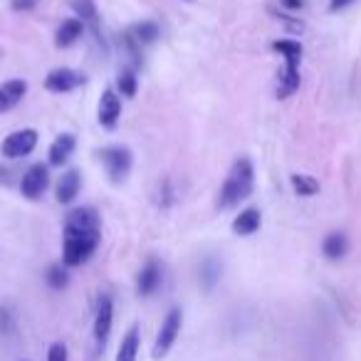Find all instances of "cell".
I'll use <instances>...</instances> for the list:
<instances>
[{"label": "cell", "instance_id": "4dcf8cb0", "mask_svg": "<svg viewBox=\"0 0 361 361\" xmlns=\"http://www.w3.org/2000/svg\"><path fill=\"white\" fill-rule=\"evenodd\" d=\"M188 3H191V0H188Z\"/></svg>", "mask_w": 361, "mask_h": 361}, {"label": "cell", "instance_id": "5b68a950", "mask_svg": "<svg viewBox=\"0 0 361 361\" xmlns=\"http://www.w3.org/2000/svg\"><path fill=\"white\" fill-rule=\"evenodd\" d=\"M99 161L104 166L106 176H109L114 183H121V180L129 176L131 164H134V156L126 146H104L99 151Z\"/></svg>", "mask_w": 361, "mask_h": 361}, {"label": "cell", "instance_id": "7a4b0ae2", "mask_svg": "<svg viewBox=\"0 0 361 361\" xmlns=\"http://www.w3.org/2000/svg\"><path fill=\"white\" fill-rule=\"evenodd\" d=\"M252 188H255V169H252V161L247 159V156H240V159L231 166L221 191H218V208H221V211L235 208L240 201L250 198Z\"/></svg>", "mask_w": 361, "mask_h": 361}, {"label": "cell", "instance_id": "2e32d148", "mask_svg": "<svg viewBox=\"0 0 361 361\" xmlns=\"http://www.w3.org/2000/svg\"><path fill=\"white\" fill-rule=\"evenodd\" d=\"M85 35V25H82L80 18H67L57 25V32H55V45L60 50H67V47L77 45L80 37Z\"/></svg>", "mask_w": 361, "mask_h": 361}, {"label": "cell", "instance_id": "484cf974", "mask_svg": "<svg viewBox=\"0 0 361 361\" xmlns=\"http://www.w3.org/2000/svg\"><path fill=\"white\" fill-rule=\"evenodd\" d=\"M70 354H67V346L62 341H55V344L47 349V361H67Z\"/></svg>", "mask_w": 361, "mask_h": 361}, {"label": "cell", "instance_id": "8fae6325", "mask_svg": "<svg viewBox=\"0 0 361 361\" xmlns=\"http://www.w3.org/2000/svg\"><path fill=\"white\" fill-rule=\"evenodd\" d=\"M121 119V99L116 90H104L99 99V109H97V121H99L104 129H114Z\"/></svg>", "mask_w": 361, "mask_h": 361}, {"label": "cell", "instance_id": "9a60e30c", "mask_svg": "<svg viewBox=\"0 0 361 361\" xmlns=\"http://www.w3.org/2000/svg\"><path fill=\"white\" fill-rule=\"evenodd\" d=\"M260 226H262V213H260V208H255V206L240 211L231 223L233 233L240 235V238H247V235H252V233H257L260 231Z\"/></svg>", "mask_w": 361, "mask_h": 361}, {"label": "cell", "instance_id": "3957f363", "mask_svg": "<svg viewBox=\"0 0 361 361\" xmlns=\"http://www.w3.org/2000/svg\"><path fill=\"white\" fill-rule=\"evenodd\" d=\"M270 47L277 52V55H282V60H285L280 82H277V97H280V99H287V97H292L297 90H300V80H302L300 62H302V55H305V47H302L300 40H292V37L275 40Z\"/></svg>", "mask_w": 361, "mask_h": 361}, {"label": "cell", "instance_id": "f546056e", "mask_svg": "<svg viewBox=\"0 0 361 361\" xmlns=\"http://www.w3.org/2000/svg\"><path fill=\"white\" fill-rule=\"evenodd\" d=\"M287 11H302L305 8V0H280Z\"/></svg>", "mask_w": 361, "mask_h": 361}, {"label": "cell", "instance_id": "f1b7e54d", "mask_svg": "<svg viewBox=\"0 0 361 361\" xmlns=\"http://www.w3.org/2000/svg\"><path fill=\"white\" fill-rule=\"evenodd\" d=\"M356 0H329V13H341L349 6H354Z\"/></svg>", "mask_w": 361, "mask_h": 361}, {"label": "cell", "instance_id": "d4e9b609", "mask_svg": "<svg viewBox=\"0 0 361 361\" xmlns=\"http://www.w3.org/2000/svg\"><path fill=\"white\" fill-rule=\"evenodd\" d=\"M121 47H124V52L131 57V65H134V67L144 65V57H141V45L134 40V37H131V32H124V35H121Z\"/></svg>", "mask_w": 361, "mask_h": 361}, {"label": "cell", "instance_id": "9c48e42d", "mask_svg": "<svg viewBox=\"0 0 361 361\" xmlns=\"http://www.w3.org/2000/svg\"><path fill=\"white\" fill-rule=\"evenodd\" d=\"M87 82V77L82 72L72 70V67H57V70L47 72L45 77V90L55 92V94H65V92H72L77 87H82Z\"/></svg>", "mask_w": 361, "mask_h": 361}, {"label": "cell", "instance_id": "83f0119b", "mask_svg": "<svg viewBox=\"0 0 361 361\" xmlns=\"http://www.w3.org/2000/svg\"><path fill=\"white\" fill-rule=\"evenodd\" d=\"M277 18H280V20L285 23L287 30H292V32H302V30H305V25H302L300 20H292V16H285V13H280Z\"/></svg>", "mask_w": 361, "mask_h": 361}, {"label": "cell", "instance_id": "6da1fadb", "mask_svg": "<svg viewBox=\"0 0 361 361\" xmlns=\"http://www.w3.org/2000/svg\"><path fill=\"white\" fill-rule=\"evenodd\" d=\"M102 243V216L92 206L67 213L62 228V265L82 267L92 260Z\"/></svg>", "mask_w": 361, "mask_h": 361}, {"label": "cell", "instance_id": "8992f818", "mask_svg": "<svg viewBox=\"0 0 361 361\" xmlns=\"http://www.w3.org/2000/svg\"><path fill=\"white\" fill-rule=\"evenodd\" d=\"M37 146V131L35 129H18L6 136V141L0 144V156L3 159H25L35 151Z\"/></svg>", "mask_w": 361, "mask_h": 361}, {"label": "cell", "instance_id": "4316f807", "mask_svg": "<svg viewBox=\"0 0 361 361\" xmlns=\"http://www.w3.org/2000/svg\"><path fill=\"white\" fill-rule=\"evenodd\" d=\"M37 3H40V0H11V8L16 13H30L37 8Z\"/></svg>", "mask_w": 361, "mask_h": 361}, {"label": "cell", "instance_id": "7402d4cb", "mask_svg": "<svg viewBox=\"0 0 361 361\" xmlns=\"http://www.w3.org/2000/svg\"><path fill=\"white\" fill-rule=\"evenodd\" d=\"M290 183H292V191L302 198H310V196H314V193H319V180L312 178V176H307V173L290 176Z\"/></svg>", "mask_w": 361, "mask_h": 361}, {"label": "cell", "instance_id": "7c38bea8", "mask_svg": "<svg viewBox=\"0 0 361 361\" xmlns=\"http://www.w3.org/2000/svg\"><path fill=\"white\" fill-rule=\"evenodd\" d=\"M161 282H164V267H161L159 260L151 257L136 277V292H139V297H151L161 287Z\"/></svg>", "mask_w": 361, "mask_h": 361}, {"label": "cell", "instance_id": "5bb4252c", "mask_svg": "<svg viewBox=\"0 0 361 361\" xmlns=\"http://www.w3.org/2000/svg\"><path fill=\"white\" fill-rule=\"evenodd\" d=\"M27 94V82L25 80H8L0 85V114L11 111L13 106H18L23 102V97Z\"/></svg>", "mask_w": 361, "mask_h": 361}, {"label": "cell", "instance_id": "52a82bcc", "mask_svg": "<svg viewBox=\"0 0 361 361\" xmlns=\"http://www.w3.org/2000/svg\"><path fill=\"white\" fill-rule=\"evenodd\" d=\"M72 11L77 13L85 30L92 32V40L97 42V47H102V52L106 55V40H104V32H102L99 11H97L94 0H72Z\"/></svg>", "mask_w": 361, "mask_h": 361}, {"label": "cell", "instance_id": "603a6c76", "mask_svg": "<svg viewBox=\"0 0 361 361\" xmlns=\"http://www.w3.org/2000/svg\"><path fill=\"white\" fill-rule=\"evenodd\" d=\"M45 280H47V285L52 287V290H65L67 287V282H70V275H67V267L62 265H50L47 267V275H45Z\"/></svg>", "mask_w": 361, "mask_h": 361}, {"label": "cell", "instance_id": "4fadbf2b", "mask_svg": "<svg viewBox=\"0 0 361 361\" xmlns=\"http://www.w3.org/2000/svg\"><path fill=\"white\" fill-rule=\"evenodd\" d=\"M82 188V176L77 169H70L65 171V173L57 178V186H55V198L57 203H62V206H70L72 201L77 198V193H80Z\"/></svg>", "mask_w": 361, "mask_h": 361}, {"label": "cell", "instance_id": "277c9868", "mask_svg": "<svg viewBox=\"0 0 361 361\" xmlns=\"http://www.w3.org/2000/svg\"><path fill=\"white\" fill-rule=\"evenodd\" d=\"M180 326H183V310L173 307V310L166 314V319L161 322V329H159V334H156L154 351H151L154 359H164V356L173 349L176 339H178V334H180Z\"/></svg>", "mask_w": 361, "mask_h": 361}, {"label": "cell", "instance_id": "ffe728a7", "mask_svg": "<svg viewBox=\"0 0 361 361\" xmlns=\"http://www.w3.org/2000/svg\"><path fill=\"white\" fill-rule=\"evenodd\" d=\"M131 37H134L139 45H151V42H156L161 37V30L159 25H156L154 20H141V23H134V25L129 27Z\"/></svg>", "mask_w": 361, "mask_h": 361}, {"label": "cell", "instance_id": "e0dca14e", "mask_svg": "<svg viewBox=\"0 0 361 361\" xmlns=\"http://www.w3.org/2000/svg\"><path fill=\"white\" fill-rule=\"evenodd\" d=\"M77 139L75 134H60L55 141H52L50 151H47V164L50 166H62L70 161V156L75 154Z\"/></svg>", "mask_w": 361, "mask_h": 361}, {"label": "cell", "instance_id": "ba28073f", "mask_svg": "<svg viewBox=\"0 0 361 361\" xmlns=\"http://www.w3.org/2000/svg\"><path fill=\"white\" fill-rule=\"evenodd\" d=\"M111 324H114V300L111 295L102 292L99 300H97V310H94V341L97 346H104L106 339L111 334Z\"/></svg>", "mask_w": 361, "mask_h": 361}, {"label": "cell", "instance_id": "30bf717a", "mask_svg": "<svg viewBox=\"0 0 361 361\" xmlns=\"http://www.w3.org/2000/svg\"><path fill=\"white\" fill-rule=\"evenodd\" d=\"M47 186H50V171H47L45 164H32L30 169L23 173L20 191H23V196L30 198V201H37V198L47 191Z\"/></svg>", "mask_w": 361, "mask_h": 361}, {"label": "cell", "instance_id": "cb8c5ba5", "mask_svg": "<svg viewBox=\"0 0 361 361\" xmlns=\"http://www.w3.org/2000/svg\"><path fill=\"white\" fill-rule=\"evenodd\" d=\"M218 280H221V265L216 260H206L201 265V285L206 290H213Z\"/></svg>", "mask_w": 361, "mask_h": 361}, {"label": "cell", "instance_id": "ac0fdd59", "mask_svg": "<svg viewBox=\"0 0 361 361\" xmlns=\"http://www.w3.org/2000/svg\"><path fill=\"white\" fill-rule=\"evenodd\" d=\"M139 346H141L139 324H131L129 329H126V334L121 336V344H119V349H116V361H136Z\"/></svg>", "mask_w": 361, "mask_h": 361}, {"label": "cell", "instance_id": "d6986e66", "mask_svg": "<svg viewBox=\"0 0 361 361\" xmlns=\"http://www.w3.org/2000/svg\"><path fill=\"white\" fill-rule=\"evenodd\" d=\"M322 252H324L326 260H341V257L349 252V240H346L344 233L334 231L322 240Z\"/></svg>", "mask_w": 361, "mask_h": 361}, {"label": "cell", "instance_id": "44dd1931", "mask_svg": "<svg viewBox=\"0 0 361 361\" xmlns=\"http://www.w3.org/2000/svg\"><path fill=\"white\" fill-rule=\"evenodd\" d=\"M116 92L121 97H126V99L136 97V92H139V77H136L134 67H121L119 70V75H116Z\"/></svg>", "mask_w": 361, "mask_h": 361}]
</instances>
